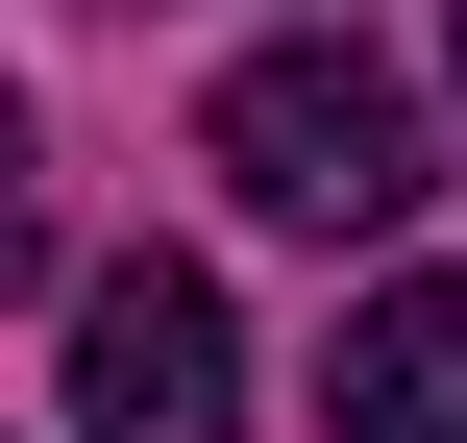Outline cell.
<instances>
[{
	"mask_svg": "<svg viewBox=\"0 0 467 443\" xmlns=\"http://www.w3.org/2000/svg\"><path fill=\"white\" fill-rule=\"evenodd\" d=\"M25 271H49V123L0 99V296H25Z\"/></svg>",
	"mask_w": 467,
	"mask_h": 443,
	"instance_id": "obj_4",
	"label": "cell"
},
{
	"mask_svg": "<svg viewBox=\"0 0 467 443\" xmlns=\"http://www.w3.org/2000/svg\"><path fill=\"white\" fill-rule=\"evenodd\" d=\"M74 443H246V321H222V271L123 247V271L74 296Z\"/></svg>",
	"mask_w": 467,
	"mask_h": 443,
	"instance_id": "obj_2",
	"label": "cell"
},
{
	"mask_svg": "<svg viewBox=\"0 0 467 443\" xmlns=\"http://www.w3.org/2000/svg\"><path fill=\"white\" fill-rule=\"evenodd\" d=\"M320 419H345V443H467V271H394V296L345 321Z\"/></svg>",
	"mask_w": 467,
	"mask_h": 443,
	"instance_id": "obj_3",
	"label": "cell"
},
{
	"mask_svg": "<svg viewBox=\"0 0 467 443\" xmlns=\"http://www.w3.org/2000/svg\"><path fill=\"white\" fill-rule=\"evenodd\" d=\"M197 148H222V197L246 222H296V247H394L419 197H443V148H419V99L320 25V49H246L222 99H197Z\"/></svg>",
	"mask_w": 467,
	"mask_h": 443,
	"instance_id": "obj_1",
	"label": "cell"
}]
</instances>
